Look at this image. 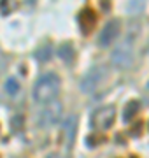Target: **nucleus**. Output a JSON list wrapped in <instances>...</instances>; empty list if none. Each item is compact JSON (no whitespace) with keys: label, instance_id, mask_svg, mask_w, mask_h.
Wrapping results in <instances>:
<instances>
[{"label":"nucleus","instance_id":"obj_13","mask_svg":"<svg viewBox=\"0 0 149 158\" xmlns=\"http://www.w3.org/2000/svg\"><path fill=\"white\" fill-rule=\"evenodd\" d=\"M6 91H7L11 97L16 95L18 91H19V83H18L14 77H9V79L6 81Z\"/></svg>","mask_w":149,"mask_h":158},{"label":"nucleus","instance_id":"obj_17","mask_svg":"<svg viewBox=\"0 0 149 158\" xmlns=\"http://www.w3.org/2000/svg\"><path fill=\"white\" fill-rule=\"evenodd\" d=\"M135 125H137V127H133V128H132L133 135H135V134H140V125H142V123H135Z\"/></svg>","mask_w":149,"mask_h":158},{"label":"nucleus","instance_id":"obj_9","mask_svg":"<svg viewBox=\"0 0 149 158\" xmlns=\"http://www.w3.org/2000/svg\"><path fill=\"white\" fill-rule=\"evenodd\" d=\"M58 55H60V58H62L63 62H67L70 65V63L74 62V58H75L74 44H72V42H63V44L58 48Z\"/></svg>","mask_w":149,"mask_h":158},{"label":"nucleus","instance_id":"obj_4","mask_svg":"<svg viewBox=\"0 0 149 158\" xmlns=\"http://www.w3.org/2000/svg\"><path fill=\"white\" fill-rule=\"evenodd\" d=\"M111 62L112 65L119 69H128L133 63V46L132 40H123L111 55Z\"/></svg>","mask_w":149,"mask_h":158},{"label":"nucleus","instance_id":"obj_8","mask_svg":"<svg viewBox=\"0 0 149 158\" xmlns=\"http://www.w3.org/2000/svg\"><path fill=\"white\" fill-rule=\"evenodd\" d=\"M97 21H98L97 14H95V11L90 9V7H86V9H83V11L79 12V28L84 35H90L93 30H95Z\"/></svg>","mask_w":149,"mask_h":158},{"label":"nucleus","instance_id":"obj_7","mask_svg":"<svg viewBox=\"0 0 149 158\" xmlns=\"http://www.w3.org/2000/svg\"><path fill=\"white\" fill-rule=\"evenodd\" d=\"M121 32V21L119 19H111L105 27L102 28L100 35H98V46L100 48H107L109 44H112L116 40V37Z\"/></svg>","mask_w":149,"mask_h":158},{"label":"nucleus","instance_id":"obj_5","mask_svg":"<svg viewBox=\"0 0 149 158\" xmlns=\"http://www.w3.org/2000/svg\"><path fill=\"white\" fill-rule=\"evenodd\" d=\"M77 123H79V119H77L75 114H69L67 118L63 119L62 142H63V149H65V151H70V149L74 148L75 135H77Z\"/></svg>","mask_w":149,"mask_h":158},{"label":"nucleus","instance_id":"obj_12","mask_svg":"<svg viewBox=\"0 0 149 158\" xmlns=\"http://www.w3.org/2000/svg\"><path fill=\"white\" fill-rule=\"evenodd\" d=\"M144 7H146V0H128L126 11L132 16H137V14H140L144 11Z\"/></svg>","mask_w":149,"mask_h":158},{"label":"nucleus","instance_id":"obj_10","mask_svg":"<svg viewBox=\"0 0 149 158\" xmlns=\"http://www.w3.org/2000/svg\"><path fill=\"white\" fill-rule=\"evenodd\" d=\"M51 55H53V46H51V42H42V44L37 48V51H35V58L39 60V62H47L49 58H51Z\"/></svg>","mask_w":149,"mask_h":158},{"label":"nucleus","instance_id":"obj_2","mask_svg":"<svg viewBox=\"0 0 149 158\" xmlns=\"http://www.w3.org/2000/svg\"><path fill=\"white\" fill-rule=\"evenodd\" d=\"M63 107L58 100H53L49 104H44V107L37 114V125L40 128H51L53 125H56L62 118Z\"/></svg>","mask_w":149,"mask_h":158},{"label":"nucleus","instance_id":"obj_11","mask_svg":"<svg viewBox=\"0 0 149 158\" xmlns=\"http://www.w3.org/2000/svg\"><path fill=\"white\" fill-rule=\"evenodd\" d=\"M139 109H140L139 100H130L125 106V111H123V121H132V119L137 116Z\"/></svg>","mask_w":149,"mask_h":158},{"label":"nucleus","instance_id":"obj_3","mask_svg":"<svg viewBox=\"0 0 149 158\" xmlns=\"http://www.w3.org/2000/svg\"><path fill=\"white\" fill-rule=\"evenodd\" d=\"M105 79H107V69L105 67H93L81 79V90L84 91V93H93L95 90H98L102 86V83Z\"/></svg>","mask_w":149,"mask_h":158},{"label":"nucleus","instance_id":"obj_18","mask_svg":"<svg viewBox=\"0 0 149 158\" xmlns=\"http://www.w3.org/2000/svg\"><path fill=\"white\" fill-rule=\"evenodd\" d=\"M46 158H62L60 155H56V153H51V155H47Z\"/></svg>","mask_w":149,"mask_h":158},{"label":"nucleus","instance_id":"obj_15","mask_svg":"<svg viewBox=\"0 0 149 158\" xmlns=\"http://www.w3.org/2000/svg\"><path fill=\"white\" fill-rule=\"evenodd\" d=\"M103 141H105V137H102V135H88L86 144H88L90 148H93V146H98V144H102Z\"/></svg>","mask_w":149,"mask_h":158},{"label":"nucleus","instance_id":"obj_14","mask_svg":"<svg viewBox=\"0 0 149 158\" xmlns=\"http://www.w3.org/2000/svg\"><path fill=\"white\" fill-rule=\"evenodd\" d=\"M12 7H16V4L12 0H0V11H2V14H9Z\"/></svg>","mask_w":149,"mask_h":158},{"label":"nucleus","instance_id":"obj_6","mask_svg":"<svg viewBox=\"0 0 149 158\" xmlns=\"http://www.w3.org/2000/svg\"><path fill=\"white\" fill-rule=\"evenodd\" d=\"M116 119V109L112 106H105V107L97 109L91 116V125L98 130H107L112 127Z\"/></svg>","mask_w":149,"mask_h":158},{"label":"nucleus","instance_id":"obj_16","mask_svg":"<svg viewBox=\"0 0 149 158\" xmlns=\"http://www.w3.org/2000/svg\"><path fill=\"white\" fill-rule=\"evenodd\" d=\"M21 123H23V116H14V118L11 119L12 130H14V132H18V130L21 128Z\"/></svg>","mask_w":149,"mask_h":158},{"label":"nucleus","instance_id":"obj_1","mask_svg":"<svg viewBox=\"0 0 149 158\" xmlns=\"http://www.w3.org/2000/svg\"><path fill=\"white\" fill-rule=\"evenodd\" d=\"M60 86H62V81L54 72H47L44 76H40L34 86V100L37 104H42V106L49 104L58 97Z\"/></svg>","mask_w":149,"mask_h":158}]
</instances>
